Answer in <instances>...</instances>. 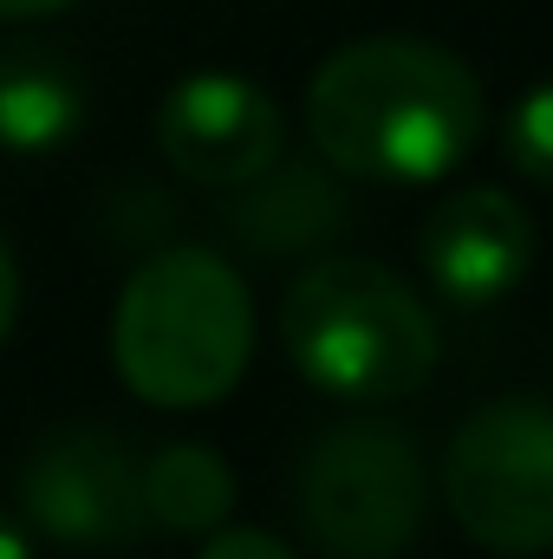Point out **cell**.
I'll use <instances>...</instances> for the list:
<instances>
[{
  "label": "cell",
  "instance_id": "6da1fadb",
  "mask_svg": "<svg viewBox=\"0 0 553 559\" xmlns=\"http://www.w3.org/2000/svg\"><path fill=\"white\" fill-rule=\"evenodd\" d=\"M482 124L489 105L469 59L411 33L352 39L306 85L313 150L339 176L385 182V189L456 176L482 143Z\"/></svg>",
  "mask_w": 553,
  "mask_h": 559
},
{
  "label": "cell",
  "instance_id": "7a4b0ae2",
  "mask_svg": "<svg viewBox=\"0 0 553 559\" xmlns=\"http://www.w3.org/2000/svg\"><path fill=\"white\" fill-rule=\"evenodd\" d=\"M255 358V299L209 248H163L125 280L111 312V365L156 411L222 404Z\"/></svg>",
  "mask_w": 553,
  "mask_h": 559
},
{
  "label": "cell",
  "instance_id": "3957f363",
  "mask_svg": "<svg viewBox=\"0 0 553 559\" xmlns=\"http://www.w3.org/2000/svg\"><path fill=\"white\" fill-rule=\"evenodd\" d=\"M280 345L313 391L345 404H404L443 358L423 293L365 254H326L280 293Z\"/></svg>",
  "mask_w": 553,
  "mask_h": 559
},
{
  "label": "cell",
  "instance_id": "277c9868",
  "mask_svg": "<svg viewBox=\"0 0 553 559\" xmlns=\"http://www.w3.org/2000/svg\"><path fill=\"white\" fill-rule=\"evenodd\" d=\"M293 508L326 559H404L430 514V468L404 423L345 417L299 455Z\"/></svg>",
  "mask_w": 553,
  "mask_h": 559
},
{
  "label": "cell",
  "instance_id": "5b68a950",
  "mask_svg": "<svg viewBox=\"0 0 553 559\" xmlns=\"http://www.w3.org/2000/svg\"><path fill=\"white\" fill-rule=\"evenodd\" d=\"M443 501L456 527L502 559L553 554V404L495 397L456 423L443 449Z\"/></svg>",
  "mask_w": 553,
  "mask_h": 559
},
{
  "label": "cell",
  "instance_id": "8992f818",
  "mask_svg": "<svg viewBox=\"0 0 553 559\" xmlns=\"http://www.w3.org/2000/svg\"><path fill=\"white\" fill-rule=\"evenodd\" d=\"M20 508L59 547H131L143 534L138 455L98 423H59L20 462Z\"/></svg>",
  "mask_w": 553,
  "mask_h": 559
},
{
  "label": "cell",
  "instance_id": "52a82bcc",
  "mask_svg": "<svg viewBox=\"0 0 553 559\" xmlns=\"http://www.w3.org/2000/svg\"><path fill=\"white\" fill-rule=\"evenodd\" d=\"M156 143H163V163L176 176L209 182V189H235L286 150V131H280V105L255 79L209 66V72H189L163 92Z\"/></svg>",
  "mask_w": 553,
  "mask_h": 559
},
{
  "label": "cell",
  "instance_id": "ba28073f",
  "mask_svg": "<svg viewBox=\"0 0 553 559\" xmlns=\"http://www.w3.org/2000/svg\"><path fill=\"white\" fill-rule=\"evenodd\" d=\"M416 267L449 306H495L534 267V222L495 182L449 189L416 228Z\"/></svg>",
  "mask_w": 553,
  "mask_h": 559
},
{
  "label": "cell",
  "instance_id": "9c48e42d",
  "mask_svg": "<svg viewBox=\"0 0 553 559\" xmlns=\"http://www.w3.org/2000/svg\"><path fill=\"white\" fill-rule=\"evenodd\" d=\"M352 222V195L339 182V169L319 156H274L261 176L235 182V202H228V228L255 248V254H319L345 235Z\"/></svg>",
  "mask_w": 553,
  "mask_h": 559
},
{
  "label": "cell",
  "instance_id": "30bf717a",
  "mask_svg": "<svg viewBox=\"0 0 553 559\" xmlns=\"http://www.w3.org/2000/svg\"><path fill=\"white\" fill-rule=\"evenodd\" d=\"M85 124V79L59 52H0V150L46 156L79 138Z\"/></svg>",
  "mask_w": 553,
  "mask_h": 559
},
{
  "label": "cell",
  "instance_id": "8fae6325",
  "mask_svg": "<svg viewBox=\"0 0 553 559\" xmlns=\"http://www.w3.org/2000/svg\"><path fill=\"white\" fill-rule=\"evenodd\" d=\"M143 521L169 534H215L235 508V468L209 442H169L150 462H138Z\"/></svg>",
  "mask_w": 553,
  "mask_h": 559
},
{
  "label": "cell",
  "instance_id": "7c38bea8",
  "mask_svg": "<svg viewBox=\"0 0 553 559\" xmlns=\"http://www.w3.org/2000/svg\"><path fill=\"white\" fill-rule=\"evenodd\" d=\"M502 156L534 182V189H553V79L528 85L508 118H502Z\"/></svg>",
  "mask_w": 553,
  "mask_h": 559
},
{
  "label": "cell",
  "instance_id": "4fadbf2b",
  "mask_svg": "<svg viewBox=\"0 0 553 559\" xmlns=\"http://www.w3.org/2000/svg\"><path fill=\"white\" fill-rule=\"evenodd\" d=\"M196 559H299V554L286 540H274L268 527H215Z\"/></svg>",
  "mask_w": 553,
  "mask_h": 559
},
{
  "label": "cell",
  "instance_id": "5bb4252c",
  "mask_svg": "<svg viewBox=\"0 0 553 559\" xmlns=\"http://www.w3.org/2000/svg\"><path fill=\"white\" fill-rule=\"evenodd\" d=\"M13 319H20V267H13V254H7V241H0V345H7V332H13Z\"/></svg>",
  "mask_w": 553,
  "mask_h": 559
},
{
  "label": "cell",
  "instance_id": "9a60e30c",
  "mask_svg": "<svg viewBox=\"0 0 553 559\" xmlns=\"http://www.w3.org/2000/svg\"><path fill=\"white\" fill-rule=\"evenodd\" d=\"M72 0H0V20H39V13H59Z\"/></svg>",
  "mask_w": 553,
  "mask_h": 559
},
{
  "label": "cell",
  "instance_id": "2e32d148",
  "mask_svg": "<svg viewBox=\"0 0 553 559\" xmlns=\"http://www.w3.org/2000/svg\"><path fill=\"white\" fill-rule=\"evenodd\" d=\"M0 559H33V547H26V527H13L7 514H0Z\"/></svg>",
  "mask_w": 553,
  "mask_h": 559
}]
</instances>
